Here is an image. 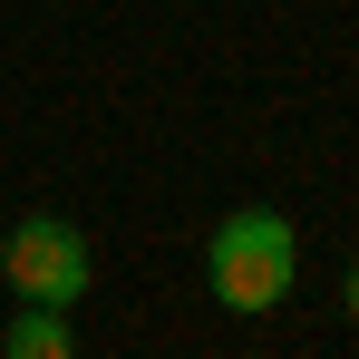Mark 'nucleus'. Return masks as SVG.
<instances>
[{
	"instance_id": "f257e3e1",
	"label": "nucleus",
	"mask_w": 359,
	"mask_h": 359,
	"mask_svg": "<svg viewBox=\"0 0 359 359\" xmlns=\"http://www.w3.org/2000/svg\"><path fill=\"white\" fill-rule=\"evenodd\" d=\"M301 282V233L292 214H272V204H243V214H224L214 224V243H204V292L224 301V311H282Z\"/></svg>"
},
{
	"instance_id": "f03ea898",
	"label": "nucleus",
	"mask_w": 359,
	"mask_h": 359,
	"mask_svg": "<svg viewBox=\"0 0 359 359\" xmlns=\"http://www.w3.org/2000/svg\"><path fill=\"white\" fill-rule=\"evenodd\" d=\"M0 272H10V292H20V301H49V311H68V301L97 282L88 233H78L68 214H20L10 243H0Z\"/></svg>"
},
{
	"instance_id": "7ed1b4c3",
	"label": "nucleus",
	"mask_w": 359,
	"mask_h": 359,
	"mask_svg": "<svg viewBox=\"0 0 359 359\" xmlns=\"http://www.w3.org/2000/svg\"><path fill=\"white\" fill-rule=\"evenodd\" d=\"M0 359H78L68 311H49V301H20V320L0 330Z\"/></svg>"
},
{
	"instance_id": "20e7f679",
	"label": "nucleus",
	"mask_w": 359,
	"mask_h": 359,
	"mask_svg": "<svg viewBox=\"0 0 359 359\" xmlns=\"http://www.w3.org/2000/svg\"><path fill=\"white\" fill-rule=\"evenodd\" d=\"M340 301H350V320H359V262H350V282H340Z\"/></svg>"
}]
</instances>
